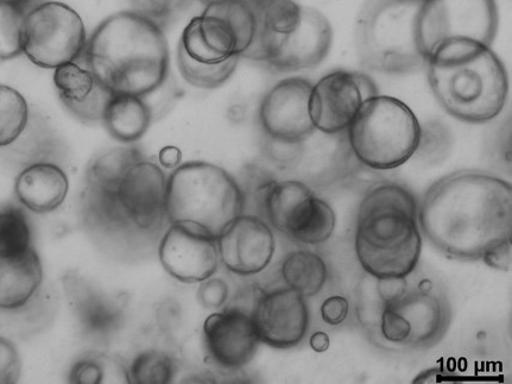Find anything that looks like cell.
Returning <instances> with one entry per match:
<instances>
[{
    "label": "cell",
    "instance_id": "obj_10",
    "mask_svg": "<svg viewBox=\"0 0 512 384\" xmlns=\"http://www.w3.org/2000/svg\"><path fill=\"white\" fill-rule=\"evenodd\" d=\"M250 44L248 17L235 2L208 5L188 23L178 52L201 64H220L242 58Z\"/></svg>",
    "mask_w": 512,
    "mask_h": 384
},
{
    "label": "cell",
    "instance_id": "obj_38",
    "mask_svg": "<svg viewBox=\"0 0 512 384\" xmlns=\"http://www.w3.org/2000/svg\"><path fill=\"white\" fill-rule=\"evenodd\" d=\"M198 298L201 305L210 308V310H217L223 307L229 299V287L223 279H207L201 282L198 291Z\"/></svg>",
    "mask_w": 512,
    "mask_h": 384
},
{
    "label": "cell",
    "instance_id": "obj_24",
    "mask_svg": "<svg viewBox=\"0 0 512 384\" xmlns=\"http://www.w3.org/2000/svg\"><path fill=\"white\" fill-rule=\"evenodd\" d=\"M41 258L34 248L0 256V310L15 311L28 305L42 285Z\"/></svg>",
    "mask_w": 512,
    "mask_h": 384
},
{
    "label": "cell",
    "instance_id": "obj_14",
    "mask_svg": "<svg viewBox=\"0 0 512 384\" xmlns=\"http://www.w3.org/2000/svg\"><path fill=\"white\" fill-rule=\"evenodd\" d=\"M219 260L232 274L254 276L267 268L276 250L273 229L261 217L240 214L217 238Z\"/></svg>",
    "mask_w": 512,
    "mask_h": 384
},
{
    "label": "cell",
    "instance_id": "obj_29",
    "mask_svg": "<svg viewBox=\"0 0 512 384\" xmlns=\"http://www.w3.org/2000/svg\"><path fill=\"white\" fill-rule=\"evenodd\" d=\"M84 211L92 229L116 232L134 228L116 193L86 187Z\"/></svg>",
    "mask_w": 512,
    "mask_h": 384
},
{
    "label": "cell",
    "instance_id": "obj_25",
    "mask_svg": "<svg viewBox=\"0 0 512 384\" xmlns=\"http://www.w3.org/2000/svg\"><path fill=\"white\" fill-rule=\"evenodd\" d=\"M65 288L82 329L87 333L106 335L117 329L123 310L115 299L100 294L78 276H67Z\"/></svg>",
    "mask_w": 512,
    "mask_h": 384
},
{
    "label": "cell",
    "instance_id": "obj_16",
    "mask_svg": "<svg viewBox=\"0 0 512 384\" xmlns=\"http://www.w3.org/2000/svg\"><path fill=\"white\" fill-rule=\"evenodd\" d=\"M204 343L212 362L236 371L254 360L261 341L251 313L229 306L205 320Z\"/></svg>",
    "mask_w": 512,
    "mask_h": 384
},
{
    "label": "cell",
    "instance_id": "obj_1",
    "mask_svg": "<svg viewBox=\"0 0 512 384\" xmlns=\"http://www.w3.org/2000/svg\"><path fill=\"white\" fill-rule=\"evenodd\" d=\"M420 231L452 260L482 261L512 241V187L480 171L448 174L428 188L417 209Z\"/></svg>",
    "mask_w": 512,
    "mask_h": 384
},
{
    "label": "cell",
    "instance_id": "obj_9",
    "mask_svg": "<svg viewBox=\"0 0 512 384\" xmlns=\"http://www.w3.org/2000/svg\"><path fill=\"white\" fill-rule=\"evenodd\" d=\"M498 28L495 0H426L416 23L417 43L426 60L441 43L467 39L491 46Z\"/></svg>",
    "mask_w": 512,
    "mask_h": 384
},
{
    "label": "cell",
    "instance_id": "obj_37",
    "mask_svg": "<svg viewBox=\"0 0 512 384\" xmlns=\"http://www.w3.org/2000/svg\"><path fill=\"white\" fill-rule=\"evenodd\" d=\"M21 376V358L16 346L0 336V384L16 383Z\"/></svg>",
    "mask_w": 512,
    "mask_h": 384
},
{
    "label": "cell",
    "instance_id": "obj_43",
    "mask_svg": "<svg viewBox=\"0 0 512 384\" xmlns=\"http://www.w3.org/2000/svg\"><path fill=\"white\" fill-rule=\"evenodd\" d=\"M199 2L208 6V5H216V4L230 2V0H199Z\"/></svg>",
    "mask_w": 512,
    "mask_h": 384
},
{
    "label": "cell",
    "instance_id": "obj_30",
    "mask_svg": "<svg viewBox=\"0 0 512 384\" xmlns=\"http://www.w3.org/2000/svg\"><path fill=\"white\" fill-rule=\"evenodd\" d=\"M29 124V106L22 94L0 85V148L18 141Z\"/></svg>",
    "mask_w": 512,
    "mask_h": 384
},
{
    "label": "cell",
    "instance_id": "obj_33",
    "mask_svg": "<svg viewBox=\"0 0 512 384\" xmlns=\"http://www.w3.org/2000/svg\"><path fill=\"white\" fill-rule=\"evenodd\" d=\"M31 248L27 216L18 207L0 206V256L22 254Z\"/></svg>",
    "mask_w": 512,
    "mask_h": 384
},
{
    "label": "cell",
    "instance_id": "obj_21",
    "mask_svg": "<svg viewBox=\"0 0 512 384\" xmlns=\"http://www.w3.org/2000/svg\"><path fill=\"white\" fill-rule=\"evenodd\" d=\"M54 85L63 106L82 123L103 122L115 93L86 64L69 62L55 69Z\"/></svg>",
    "mask_w": 512,
    "mask_h": 384
},
{
    "label": "cell",
    "instance_id": "obj_42",
    "mask_svg": "<svg viewBox=\"0 0 512 384\" xmlns=\"http://www.w3.org/2000/svg\"><path fill=\"white\" fill-rule=\"evenodd\" d=\"M309 344H311V348L314 352L324 354V352L330 349L331 339L328 337L327 333L318 331L313 333Z\"/></svg>",
    "mask_w": 512,
    "mask_h": 384
},
{
    "label": "cell",
    "instance_id": "obj_23",
    "mask_svg": "<svg viewBox=\"0 0 512 384\" xmlns=\"http://www.w3.org/2000/svg\"><path fill=\"white\" fill-rule=\"evenodd\" d=\"M69 191L68 176L53 162L41 161L18 174L15 193L18 201L35 213H50L65 203Z\"/></svg>",
    "mask_w": 512,
    "mask_h": 384
},
{
    "label": "cell",
    "instance_id": "obj_41",
    "mask_svg": "<svg viewBox=\"0 0 512 384\" xmlns=\"http://www.w3.org/2000/svg\"><path fill=\"white\" fill-rule=\"evenodd\" d=\"M158 161H160L161 166L167 169H175L181 165L182 161V153L179 148L176 147H166L160 151L158 154Z\"/></svg>",
    "mask_w": 512,
    "mask_h": 384
},
{
    "label": "cell",
    "instance_id": "obj_35",
    "mask_svg": "<svg viewBox=\"0 0 512 384\" xmlns=\"http://www.w3.org/2000/svg\"><path fill=\"white\" fill-rule=\"evenodd\" d=\"M129 2L132 11L149 18L163 28L178 17L192 0H129Z\"/></svg>",
    "mask_w": 512,
    "mask_h": 384
},
{
    "label": "cell",
    "instance_id": "obj_13",
    "mask_svg": "<svg viewBox=\"0 0 512 384\" xmlns=\"http://www.w3.org/2000/svg\"><path fill=\"white\" fill-rule=\"evenodd\" d=\"M333 28L321 11L302 6L301 21L286 36H275L265 64L275 72H297L318 67L330 54Z\"/></svg>",
    "mask_w": 512,
    "mask_h": 384
},
{
    "label": "cell",
    "instance_id": "obj_27",
    "mask_svg": "<svg viewBox=\"0 0 512 384\" xmlns=\"http://www.w3.org/2000/svg\"><path fill=\"white\" fill-rule=\"evenodd\" d=\"M282 278L289 288L311 298L319 294L327 281V266L319 254L311 250H297L282 264Z\"/></svg>",
    "mask_w": 512,
    "mask_h": 384
},
{
    "label": "cell",
    "instance_id": "obj_32",
    "mask_svg": "<svg viewBox=\"0 0 512 384\" xmlns=\"http://www.w3.org/2000/svg\"><path fill=\"white\" fill-rule=\"evenodd\" d=\"M239 59L236 56L220 64H201L178 52V66L183 79L201 90H216L224 85L235 73Z\"/></svg>",
    "mask_w": 512,
    "mask_h": 384
},
{
    "label": "cell",
    "instance_id": "obj_2",
    "mask_svg": "<svg viewBox=\"0 0 512 384\" xmlns=\"http://www.w3.org/2000/svg\"><path fill=\"white\" fill-rule=\"evenodd\" d=\"M82 59L115 94L147 98L168 79L166 36L160 25L135 11L117 12L101 22Z\"/></svg>",
    "mask_w": 512,
    "mask_h": 384
},
{
    "label": "cell",
    "instance_id": "obj_34",
    "mask_svg": "<svg viewBox=\"0 0 512 384\" xmlns=\"http://www.w3.org/2000/svg\"><path fill=\"white\" fill-rule=\"evenodd\" d=\"M25 16L21 3L0 0V60L15 59L23 54Z\"/></svg>",
    "mask_w": 512,
    "mask_h": 384
},
{
    "label": "cell",
    "instance_id": "obj_28",
    "mask_svg": "<svg viewBox=\"0 0 512 384\" xmlns=\"http://www.w3.org/2000/svg\"><path fill=\"white\" fill-rule=\"evenodd\" d=\"M143 159L141 151L134 147L107 150L97 156L88 167L87 187L117 194L125 175L132 166Z\"/></svg>",
    "mask_w": 512,
    "mask_h": 384
},
{
    "label": "cell",
    "instance_id": "obj_3",
    "mask_svg": "<svg viewBox=\"0 0 512 384\" xmlns=\"http://www.w3.org/2000/svg\"><path fill=\"white\" fill-rule=\"evenodd\" d=\"M428 81L448 115L460 122L484 124L507 103V69L489 46L467 39L441 43L427 59Z\"/></svg>",
    "mask_w": 512,
    "mask_h": 384
},
{
    "label": "cell",
    "instance_id": "obj_36",
    "mask_svg": "<svg viewBox=\"0 0 512 384\" xmlns=\"http://www.w3.org/2000/svg\"><path fill=\"white\" fill-rule=\"evenodd\" d=\"M109 361L104 356L90 355L80 358L69 371L68 380L74 384H98L107 381Z\"/></svg>",
    "mask_w": 512,
    "mask_h": 384
},
{
    "label": "cell",
    "instance_id": "obj_12",
    "mask_svg": "<svg viewBox=\"0 0 512 384\" xmlns=\"http://www.w3.org/2000/svg\"><path fill=\"white\" fill-rule=\"evenodd\" d=\"M313 84L303 78L280 81L265 94L258 118L270 140L297 143L316 130L309 112Z\"/></svg>",
    "mask_w": 512,
    "mask_h": 384
},
{
    "label": "cell",
    "instance_id": "obj_18",
    "mask_svg": "<svg viewBox=\"0 0 512 384\" xmlns=\"http://www.w3.org/2000/svg\"><path fill=\"white\" fill-rule=\"evenodd\" d=\"M162 267L175 280L201 283L218 270L217 239L179 224H170L158 247Z\"/></svg>",
    "mask_w": 512,
    "mask_h": 384
},
{
    "label": "cell",
    "instance_id": "obj_20",
    "mask_svg": "<svg viewBox=\"0 0 512 384\" xmlns=\"http://www.w3.org/2000/svg\"><path fill=\"white\" fill-rule=\"evenodd\" d=\"M356 156L350 147L347 131L328 135L315 130L301 142L299 156L290 172L311 188L327 187L355 172Z\"/></svg>",
    "mask_w": 512,
    "mask_h": 384
},
{
    "label": "cell",
    "instance_id": "obj_44",
    "mask_svg": "<svg viewBox=\"0 0 512 384\" xmlns=\"http://www.w3.org/2000/svg\"><path fill=\"white\" fill-rule=\"evenodd\" d=\"M414 2H426V0H414Z\"/></svg>",
    "mask_w": 512,
    "mask_h": 384
},
{
    "label": "cell",
    "instance_id": "obj_39",
    "mask_svg": "<svg viewBox=\"0 0 512 384\" xmlns=\"http://www.w3.org/2000/svg\"><path fill=\"white\" fill-rule=\"evenodd\" d=\"M320 313L326 324L338 326L349 317L350 302L341 295H333L322 302Z\"/></svg>",
    "mask_w": 512,
    "mask_h": 384
},
{
    "label": "cell",
    "instance_id": "obj_17",
    "mask_svg": "<svg viewBox=\"0 0 512 384\" xmlns=\"http://www.w3.org/2000/svg\"><path fill=\"white\" fill-rule=\"evenodd\" d=\"M167 190V175L156 163L143 159L131 167L117 194L135 229L156 231L168 222Z\"/></svg>",
    "mask_w": 512,
    "mask_h": 384
},
{
    "label": "cell",
    "instance_id": "obj_8",
    "mask_svg": "<svg viewBox=\"0 0 512 384\" xmlns=\"http://www.w3.org/2000/svg\"><path fill=\"white\" fill-rule=\"evenodd\" d=\"M87 41L84 21L67 4L42 3L25 16L23 54L36 66L56 69L80 61Z\"/></svg>",
    "mask_w": 512,
    "mask_h": 384
},
{
    "label": "cell",
    "instance_id": "obj_31",
    "mask_svg": "<svg viewBox=\"0 0 512 384\" xmlns=\"http://www.w3.org/2000/svg\"><path fill=\"white\" fill-rule=\"evenodd\" d=\"M178 364L168 352L147 350L138 354L128 369L129 382L168 384L175 380Z\"/></svg>",
    "mask_w": 512,
    "mask_h": 384
},
{
    "label": "cell",
    "instance_id": "obj_40",
    "mask_svg": "<svg viewBox=\"0 0 512 384\" xmlns=\"http://www.w3.org/2000/svg\"><path fill=\"white\" fill-rule=\"evenodd\" d=\"M512 241L497 245L486 253L482 261L486 266L496 270H509L511 267Z\"/></svg>",
    "mask_w": 512,
    "mask_h": 384
},
{
    "label": "cell",
    "instance_id": "obj_6",
    "mask_svg": "<svg viewBox=\"0 0 512 384\" xmlns=\"http://www.w3.org/2000/svg\"><path fill=\"white\" fill-rule=\"evenodd\" d=\"M422 3L414 0H366L355 28L357 55L364 68L401 75L426 67L427 60L416 37Z\"/></svg>",
    "mask_w": 512,
    "mask_h": 384
},
{
    "label": "cell",
    "instance_id": "obj_22",
    "mask_svg": "<svg viewBox=\"0 0 512 384\" xmlns=\"http://www.w3.org/2000/svg\"><path fill=\"white\" fill-rule=\"evenodd\" d=\"M321 201L305 182L278 180L265 199L262 219L271 228L295 239L311 222Z\"/></svg>",
    "mask_w": 512,
    "mask_h": 384
},
{
    "label": "cell",
    "instance_id": "obj_11",
    "mask_svg": "<svg viewBox=\"0 0 512 384\" xmlns=\"http://www.w3.org/2000/svg\"><path fill=\"white\" fill-rule=\"evenodd\" d=\"M378 96L369 75L353 71H334L313 85L309 112L316 130L334 135L345 132L362 105Z\"/></svg>",
    "mask_w": 512,
    "mask_h": 384
},
{
    "label": "cell",
    "instance_id": "obj_26",
    "mask_svg": "<svg viewBox=\"0 0 512 384\" xmlns=\"http://www.w3.org/2000/svg\"><path fill=\"white\" fill-rule=\"evenodd\" d=\"M153 118V110L145 98L115 94L106 107L101 123L115 140L134 143L147 134Z\"/></svg>",
    "mask_w": 512,
    "mask_h": 384
},
{
    "label": "cell",
    "instance_id": "obj_5",
    "mask_svg": "<svg viewBox=\"0 0 512 384\" xmlns=\"http://www.w3.org/2000/svg\"><path fill=\"white\" fill-rule=\"evenodd\" d=\"M244 213L238 181L225 169L202 161L183 163L168 178L167 218L217 239Z\"/></svg>",
    "mask_w": 512,
    "mask_h": 384
},
{
    "label": "cell",
    "instance_id": "obj_19",
    "mask_svg": "<svg viewBox=\"0 0 512 384\" xmlns=\"http://www.w3.org/2000/svg\"><path fill=\"white\" fill-rule=\"evenodd\" d=\"M384 306L400 313L410 326L406 348L425 350L442 341L450 329L452 311L444 293L432 286H408L400 297Z\"/></svg>",
    "mask_w": 512,
    "mask_h": 384
},
{
    "label": "cell",
    "instance_id": "obj_15",
    "mask_svg": "<svg viewBox=\"0 0 512 384\" xmlns=\"http://www.w3.org/2000/svg\"><path fill=\"white\" fill-rule=\"evenodd\" d=\"M251 316L259 341L271 348H295L308 332L309 311L306 300L289 287L262 293Z\"/></svg>",
    "mask_w": 512,
    "mask_h": 384
},
{
    "label": "cell",
    "instance_id": "obj_4",
    "mask_svg": "<svg viewBox=\"0 0 512 384\" xmlns=\"http://www.w3.org/2000/svg\"><path fill=\"white\" fill-rule=\"evenodd\" d=\"M419 204L395 182L372 186L360 201L355 249L360 266L377 279L408 278L420 262Z\"/></svg>",
    "mask_w": 512,
    "mask_h": 384
},
{
    "label": "cell",
    "instance_id": "obj_7",
    "mask_svg": "<svg viewBox=\"0 0 512 384\" xmlns=\"http://www.w3.org/2000/svg\"><path fill=\"white\" fill-rule=\"evenodd\" d=\"M421 134L412 109L388 96L366 100L347 129L353 155L360 165L375 171H391L412 159Z\"/></svg>",
    "mask_w": 512,
    "mask_h": 384
}]
</instances>
